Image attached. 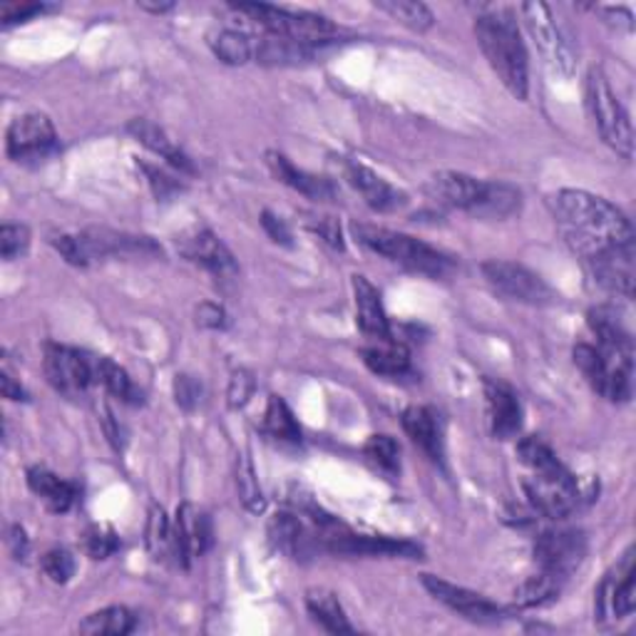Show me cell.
Instances as JSON below:
<instances>
[{
  "mask_svg": "<svg viewBox=\"0 0 636 636\" xmlns=\"http://www.w3.org/2000/svg\"><path fill=\"white\" fill-rule=\"evenodd\" d=\"M8 547H10V552H13L15 560H25V556H28L30 542H28V537H25V530L20 524H13L8 530Z\"/></svg>",
  "mask_w": 636,
  "mask_h": 636,
  "instance_id": "52",
  "label": "cell"
},
{
  "mask_svg": "<svg viewBox=\"0 0 636 636\" xmlns=\"http://www.w3.org/2000/svg\"><path fill=\"white\" fill-rule=\"evenodd\" d=\"M179 252H182L189 262L206 268L209 274L216 278H232L236 276V262L234 254L229 252L226 244L209 229H192V232L179 239Z\"/></svg>",
  "mask_w": 636,
  "mask_h": 636,
  "instance_id": "19",
  "label": "cell"
},
{
  "mask_svg": "<svg viewBox=\"0 0 636 636\" xmlns=\"http://www.w3.org/2000/svg\"><path fill=\"white\" fill-rule=\"evenodd\" d=\"M562 586H564V582L554 580V576H550V574L537 572L534 576H530V580H524L520 586H517L515 604L524 606V610H530V606L550 604L562 594Z\"/></svg>",
  "mask_w": 636,
  "mask_h": 636,
  "instance_id": "38",
  "label": "cell"
},
{
  "mask_svg": "<svg viewBox=\"0 0 636 636\" xmlns=\"http://www.w3.org/2000/svg\"><path fill=\"white\" fill-rule=\"evenodd\" d=\"M262 226L266 229V234L272 236L274 244H282V246H294V236H292V229L284 222L282 216H276L272 212H262Z\"/></svg>",
  "mask_w": 636,
  "mask_h": 636,
  "instance_id": "51",
  "label": "cell"
},
{
  "mask_svg": "<svg viewBox=\"0 0 636 636\" xmlns=\"http://www.w3.org/2000/svg\"><path fill=\"white\" fill-rule=\"evenodd\" d=\"M139 167H142L145 174L149 177V184H152V192L157 199H169L172 194L182 192V184H179L174 177H169L167 172H162V169H157L147 162H142Z\"/></svg>",
  "mask_w": 636,
  "mask_h": 636,
  "instance_id": "48",
  "label": "cell"
},
{
  "mask_svg": "<svg viewBox=\"0 0 636 636\" xmlns=\"http://www.w3.org/2000/svg\"><path fill=\"white\" fill-rule=\"evenodd\" d=\"M403 431L407 437L421 447V451L431 457L433 463L441 465L445 447H443V425H441V415H437L433 407L427 405H411L403 411Z\"/></svg>",
  "mask_w": 636,
  "mask_h": 636,
  "instance_id": "24",
  "label": "cell"
},
{
  "mask_svg": "<svg viewBox=\"0 0 636 636\" xmlns=\"http://www.w3.org/2000/svg\"><path fill=\"white\" fill-rule=\"evenodd\" d=\"M574 363L596 393L626 403L634 391V346H574Z\"/></svg>",
  "mask_w": 636,
  "mask_h": 636,
  "instance_id": "4",
  "label": "cell"
},
{
  "mask_svg": "<svg viewBox=\"0 0 636 636\" xmlns=\"http://www.w3.org/2000/svg\"><path fill=\"white\" fill-rule=\"evenodd\" d=\"M197 326L209 328V331H224L229 326V316L219 304L204 301L197 306Z\"/></svg>",
  "mask_w": 636,
  "mask_h": 636,
  "instance_id": "50",
  "label": "cell"
},
{
  "mask_svg": "<svg viewBox=\"0 0 636 636\" xmlns=\"http://www.w3.org/2000/svg\"><path fill=\"white\" fill-rule=\"evenodd\" d=\"M483 276L497 294L527 306H550L556 301L552 286L530 268L505 258H490L483 264Z\"/></svg>",
  "mask_w": 636,
  "mask_h": 636,
  "instance_id": "10",
  "label": "cell"
},
{
  "mask_svg": "<svg viewBox=\"0 0 636 636\" xmlns=\"http://www.w3.org/2000/svg\"><path fill=\"white\" fill-rule=\"evenodd\" d=\"M361 356L363 363L371 368L375 375L403 378L405 373H411V351H407L395 336L378 338V341L363 348Z\"/></svg>",
  "mask_w": 636,
  "mask_h": 636,
  "instance_id": "27",
  "label": "cell"
},
{
  "mask_svg": "<svg viewBox=\"0 0 636 636\" xmlns=\"http://www.w3.org/2000/svg\"><path fill=\"white\" fill-rule=\"evenodd\" d=\"M43 365L50 385L65 398H80L95 383V358L60 343H45Z\"/></svg>",
  "mask_w": 636,
  "mask_h": 636,
  "instance_id": "13",
  "label": "cell"
},
{
  "mask_svg": "<svg viewBox=\"0 0 636 636\" xmlns=\"http://www.w3.org/2000/svg\"><path fill=\"white\" fill-rule=\"evenodd\" d=\"M475 38L502 85L517 99H527L530 95V60H527V47L515 10L492 8L477 15Z\"/></svg>",
  "mask_w": 636,
  "mask_h": 636,
  "instance_id": "2",
  "label": "cell"
},
{
  "mask_svg": "<svg viewBox=\"0 0 636 636\" xmlns=\"http://www.w3.org/2000/svg\"><path fill=\"white\" fill-rule=\"evenodd\" d=\"M351 284L356 296V324L363 331V336L371 338V341H378V338H391L393 331L391 324H388L381 292H378L363 274H353Z\"/></svg>",
  "mask_w": 636,
  "mask_h": 636,
  "instance_id": "23",
  "label": "cell"
},
{
  "mask_svg": "<svg viewBox=\"0 0 636 636\" xmlns=\"http://www.w3.org/2000/svg\"><path fill=\"white\" fill-rule=\"evenodd\" d=\"M209 47L214 50V55L226 65H244L254 57L252 38L236 30H219V33L209 35Z\"/></svg>",
  "mask_w": 636,
  "mask_h": 636,
  "instance_id": "35",
  "label": "cell"
},
{
  "mask_svg": "<svg viewBox=\"0 0 636 636\" xmlns=\"http://www.w3.org/2000/svg\"><path fill=\"white\" fill-rule=\"evenodd\" d=\"M8 157L15 162H40L57 152V132L43 113L18 115L6 135Z\"/></svg>",
  "mask_w": 636,
  "mask_h": 636,
  "instance_id": "15",
  "label": "cell"
},
{
  "mask_svg": "<svg viewBox=\"0 0 636 636\" xmlns=\"http://www.w3.org/2000/svg\"><path fill=\"white\" fill-rule=\"evenodd\" d=\"M363 453L368 460L381 467V470L385 473L401 470V447H398L395 437L391 435H383V433L371 435L363 445Z\"/></svg>",
  "mask_w": 636,
  "mask_h": 636,
  "instance_id": "40",
  "label": "cell"
},
{
  "mask_svg": "<svg viewBox=\"0 0 636 636\" xmlns=\"http://www.w3.org/2000/svg\"><path fill=\"white\" fill-rule=\"evenodd\" d=\"M236 492L239 500L252 515H262L266 510V497L262 485H258V477L254 470L252 457L242 453L236 457Z\"/></svg>",
  "mask_w": 636,
  "mask_h": 636,
  "instance_id": "37",
  "label": "cell"
},
{
  "mask_svg": "<svg viewBox=\"0 0 636 636\" xmlns=\"http://www.w3.org/2000/svg\"><path fill=\"white\" fill-rule=\"evenodd\" d=\"M268 540L276 547L278 552L292 556V560H301L308 552L314 550L316 532L311 534L292 512H278L268 522Z\"/></svg>",
  "mask_w": 636,
  "mask_h": 636,
  "instance_id": "25",
  "label": "cell"
},
{
  "mask_svg": "<svg viewBox=\"0 0 636 636\" xmlns=\"http://www.w3.org/2000/svg\"><path fill=\"white\" fill-rule=\"evenodd\" d=\"M520 204H522L520 189L507 184V182H487L485 197H483L480 209H477L475 216L507 219V216H512L517 209H520Z\"/></svg>",
  "mask_w": 636,
  "mask_h": 636,
  "instance_id": "34",
  "label": "cell"
},
{
  "mask_svg": "<svg viewBox=\"0 0 636 636\" xmlns=\"http://www.w3.org/2000/svg\"><path fill=\"white\" fill-rule=\"evenodd\" d=\"M40 570H43V574L50 582L67 584L75 574V556L57 547V550H50L43 554V560H40Z\"/></svg>",
  "mask_w": 636,
  "mask_h": 636,
  "instance_id": "43",
  "label": "cell"
},
{
  "mask_svg": "<svg viewBox=\"0 0 636 636\" xmlns=\"http://www.w3.org/2000/svg\"><path fill=\"white\" fill-rule=\"evenodd\" d=\"M0 388H3V398H8V401H28V393L23 391V385L15 383V378L8 371V368L0 371Z\"/></svg>",
  "mask_w": 636,
  "mask_h": 636,
  "instance_id": "53",
  "label": "cell"
},
{
  "mask_svg": "<svg viewBox=\"0 0 636 636\" xmlns=\"http://www.w3.org/2000/svg\"><path fill=\"white\" fill-rule=\"evenodd\" d=\"M127 132L132 135L137 142H142L149 152H155L165 159V162L172 165L174 169L184 174H194V165L192 159H189L182 149L174 145V139H169L167 132L162 127H157L155 123H149V119H132V123L127 125Z\"/></svg>",
  "mask_w": 636,
  "mask_h": 636,
  "instance_id": "26",
  "label": "cell"
},
{
  "mask_svg": "<svg viewBox=\"0 0 636 636\" xmlns=\"http://www.w3.org/2000/svg\"><path fill=\"white\" fill-rule=\"evenodd\" d=\"M95 383H103L109 395H115L117 401L137 405L142 403V393L137 391L132 378L127 375L123 365H117L109 358H95Z\"/></svg>",
  "mask_w": 636,
  "mask_h": 636,
  "instance_id": "32",
  "label": "cell"
},
{
  "mask_svg": "<svg viewBox=\"0 0 636 636\" xmlns=\"http://www.w3.org/2000/svg\"><path fill=\"white\" fill-rule=\"evenodd\" d=\"M378 10H383V13L398 20L401 25L415 30V33H425L435 23L433 10L425 3H415V0H383V3H378Z\"/></svg>",
  "mask_w": 636,
  "mask_h": 636,
  "instance_id": "39",
  "label": "cell"
},
{
  "mask_svg": "<svg viewBox=\"0 0 636 636\" xmlns=\"http://www.w3.org/2000/svg\"><path fill=\"white\" fill-rule=\"evenodd\" d=\"M142 10H149V13H167V10H172V3H139Z\"/></svg>",
  "mask_w": 636,
  "mask_h": 636,
  "instance_id": "54",
  "label": "cell"
},
{
  "mask_svg": "<svg viewBox=\"0 0 636 636\" xmlns=\"http://www.w3.org/2000/svg\"><path fill=\"white\" fill-rule=\"evenodd\" d=\"M343 174L348 179V184H351L358 194L363 197V202L375 209V212H395V209L405 206L407 197L401 192V189H395L393 184H388L383 177H378L371 167H365L361 162H346L343 167Z\"/></svg>",
  "mask_w": 636,
  "mask_h": 636,
  "instance_id": "21",
  "label": "cell"
},
{
  "mask_svg": "<svg viewBox=\"0 0 636 636\" xmlns=\"http://www.w3.org/2000/svg\"><path fill=\"white\" fill-rule=\"evenodd\" d=\"M174 401L179 407H184V411H194L199 401H202V383H199L194 375L179 373L174 378Z\"/></svg>",
  "mask_w": 636,
  "mask_h": 636,
  "instance_id": "46",
  "label": "cell"
},
{
  "mask_svg": "<svg viewBox=\"0 0 636 636\" xmlns=\"http://www.w3.org/2000/svg\"><path fill=\"white\" fill-rule=\"evenodd\" d=\"M45 10L47 8L43 3H3L0 6V20H3V25L25 23V20L45 13Z\"/></svg>",
  "mask_w": 636,
  "mask_h": 636,
  "instance_id": "49",
  "label": "cell"
},
{
  "mask_svg": "<svg viewBox=\"0 0 636 636\" xmlns=\"http://www.w3.org/2000/svg\"><path fill=\"white\" fill-rule=\"evenodd\" d=\"M147 550L157 562H167L174 556V537H172V522L167 520L165 510L159 505L149 507L147 517Z\"/></svg>",
  "mask_w": 636,
  "mask_h": 636,
  "instance_id": "36",
  "label": "cell"
},
{
  "mask_svg": "<svg viewBox=\"0 0 636 636\" xmlns=\"http://www.w3.org/2000/svg\"><path fill=\"white\" fill-rule=\"evenodd\" d=\"M306 226L311 229L314 234L321 236L328 246L338 248V252H341V248L346 246V244H343L341 226H338V222H336L333 216H311V219H308V222H306Z\"/></svg>",
  "mask_w": 636,
  "mask_h": 636,
  "instance_id": "47",
  "label": "cell"
},
{
  "mask_svg": "<svg viewBox=\"0 0 636 636\" xmlns=\"http://www.w3.org/2000/svg\"><path fill=\"white\" fill-rule=\"evenodd\" d=\"M517 457H520V463L527 467V470L534 473V470H544V467H552L560 460H556V455L550 445H547L542 437L537 435H527L522 437L520 443H517Z\"/></svg>",
  "mask_w": 636,
  "mask_h": 636,
  "instance_id": "41",
  "label": "cell"
},
{
  "mask_svg": "<svg viewBox=\"0 0 636 636\" xmlns=\"http://www.w3.org/2000/svg\"><path fill=\"white\" fill-rule=\"evenodd\" d=\"M586 318H590V328L596 336V346H634L632 331L614 306H594Z\"/></svg>",
  "mask_w": 636,
  "mask_h": 636,
  "instance_id": "31",
  "label": "cell"
},
{
  "mask_svg": "<svg viewBox=\"0 0 636 636\" xmlns=\"http://www.w3.org/2000/svg\"><path fill=\"white\" fill-rule=\"evenodd\" d=\"M174 537V562L189 570L197 556H202L212 547V520L197 505L184 502L179 505L172 522Z\"/></svg>",
  "mask_w": 636,
  "mask_h": 636,
  "instance_id": "17",
  "label": "cell"
},
{
  "mask_svg": "<svg viewBox=\"0 0 636 636\" xmlns=\"http://www.w3.org/2000/svg\"><path fill=\"white\" fill-rule=\"evenodd\" d=\"M636 610V586H634V550L616 562L594 594V619L600 624H616L632 616Z\"/></svg>",
  "mask_w": 636,
  "mask_h": 636,
  "instance_id": "12",
  "label": "cell"
},
{
  "mask_svg": "<svg viewBox=\"0 0 636 636\" xmlns=\"http://www.w3.org/2000/svg\"><path fill=\"white\" fill-rule=\"evenodd\" d=\"M264 431L272 435L276 443H288V445L301 443V427H298L292 407H288L284 398H278V395L268 398L266 413H264Z\"/></svg>",
  "mask_w": 636,
  "mask_h": 636,
  "instance_id": "33",
  "label": "cell"
},
{
  "mask_svg": "<svg viewBox=\"0 0 636 636\" xmlns=\"http://www.w3.org/2000/svg\"><path fill=\"white\" fill-rule=\"evenodd\" d=\"M75 244H77V266H87L89 262H97V258H113V256L147 258L162 254V246H159L155 239L115 232V229L105 226H89L85 232L75 234Z\"/></svg>",
  "mask_w": 636,
  "mask_h": 636,
  "instance_id": "11",
  "label": "cell"
},
{
  "mask_svg": "<svg viewBox=\"0 0 636 636\" xmlns=\"http://www.w3.org/2000/svg\"><path fill=\"white\" fill-rule=\"evenodd\" d=\"M137 616L127 610V606H107L95 614H87L80 622L77 632L87 636H125L135 632Z\"/></svg>",
  "mask_w": 636,
  "mask_h": 636,
  "instance_id": "30",
  "label": "cell"
},
{
  "mask_svg": "<svg viewBox=\"0 0 636 636\" xmlns=\"http://www.w3.org/2000/svg\"><path fill=\"white\" fill-rule=\"evenodd\" d=\"M485 189H487L485 179H477L465 172H437L427 179L425 184V192L433 202H437L441 206L460 209V212H467L473 216L477 214V209H480Z\"/></svg>",
  "mask_w": 636,
  "mask_h": 636,
  "instance_id": "18",
  "label": "cell"
},
{
  "mask_svg": "<svg viewBox=\"0 0 636 636\" xmlns=\"http://www.w3.org/2000/svg\"><path fill=\"white\" fill-rule=\"evenodd\" d=\"M28 487L45 502L50 512L57 515L67 512L77 500V487L73 483L63 480V477H57L55 473H50L47 467L40 465L28 470Z\"/></svg>",
  "mask_w": 636,
  "mask_h": 636,
  "instance_id": "28",
  "label": "cell"
},
{
  "mask_svg": "<svg viewBox=\"0 0 636 636\" xmlns=\"http://www.w3.org/2000/svg\"><path fill=\"white\" fill-rule=\"evenodd\" d=\"M30 246V232L23 224H3L0 229V254H3L6 262H13L20 258Z\"/></svg>",
  "mask_w": 636,
  "mask_h": 636,
  "instance_id": "44",
  "label": "cell"
},
{
  "mask_svg": "<svg viewBox=\"0 0 636 636\" xmlns=\"http://www.w3.org/2000/svg\"><path fill=\"white\" fill-rule=\"evenodd\" d=\"M256 391V378L252 371H246V368H239V371L232 373V381H229L226 388V403L229 407H244L248 401H252V395Z\"/></svg>",
  "mask_w": 636,
  "mask_h": 636,
  "instance_id": "45",
  "label": "cell"
},
{
  "mask_svg": "<svg viewBox=\"0 0 636 636\" xmlns=\"http://www.w3.org/2000/svg\"><path fill=\"white\" fill-rule=\"evenodd\" d=\"M234 10L236 13L252 18V23L264 28L266 35L294 40V43L321 45L338 33V28L331 23V20L324 15H316V13H304V10H298L296 13V10L264 6V3L234 6Z\"/></svg>",
  "mask_w": 636,
  "mask_h": 636,
  "instance_id": "6",
  "label": "cell"
},
{
  "mask_svg": "<svg viewBox=\"0 0 636 636\" xmlns=\"http://www.w3.org/2000/svg\"><path fill=\"white\" fill-rule=\"evenodd\" d=\"M83 550L93 560H107L119 550V537L109 524H89L83 534Z\"/></svg>",
  "mask_w": 636,
  "mask_h": 636,
  "instance_id": "42",
  "label": "cell"
},
{
  "mask_svg": "<svg viewBox=\"0 0 636 636\" xmlns=\"http://www.w3.org/2000/svg\"><path fill=\"white\" fill-rule=\"evenodd\" d=\"M522 487L532 510L542 517H550V520H564L582 502L580 483L562 463L530 473L524 477Z\"/></svg>",
  "mask_w": 636,
  "mask_h": 636,
  "instance_id": "8",
  "label": "cell"
},
{
  "mask_svg": "<svg viewBox=\"0 0 636 636\" xmlns=\"http://www.w3.org/2000/svg\"><path fill=\"white\" fill-rule=\"evenodd\" d=\"M550 206L564 242L584 258L586 266L634 248V226L610 199L584 189H560L550 199Z\"/></svg>",
  "mask_w": 636,
  "mask_h": 636,
  "instance_id": "1",
  "label": "cell"
},
{
  "mask_svg": "<svg viewBox=\"0 0 636 636\" xmlns=\"http://www.w3.org/2000/svg\"><path fill=\"white\" fill-rule=\"evenodd\" d=\"M517 10H520L527 33L534 40V45L542 53L544 63L550 65L556 75L572 77L576 67L574 45L570 43V38H566L560 23L554 20L550 6L522 3Z\"/></svg>",
  "mask_w": 636,
  "mask_h": 636,
  "instance_id": "9",
  "label": "cell"
},
{
  "mask_svg": "<svg viewBox=\"0 0 636 636\" xmlns=\"http://www.w3.org/2000/svg\"><path fill=\"white\" fill-rule=\"evenodd\" d=\"M306 606L314 619L331 634H353V624L348 622L338 596L328 590H311L306 594Z\"/></svg>",
  "mask_w": 636,
  "mask_h": 636,
  "instance_id": "29",
  "label": "cell"
},
{
  "mask_svg": "<svg viewBox=\"0 0 636 636\" xmlns=\"http://www.w3.org/2000/svg\"><path fill=\"white\" fill-rule=\"evenodd\" d=\"M586 105H590L596 132L624 159L634 157V129L622 99L616 97L610 77L602 67H592L586 75Z\"/></svg>",
  "mask_w": 636,
  "mask_h": 636,
  "instance_id": "5",
  "label": "cell"
},
{
  "mask_svg": "<svg viewBox=\"0 0 636 636\" xmlns=\"http://www.w3.org/2000/svg\"><path fill=\"white\" fill-rule=\"evenodd\" d=\"M586 556V537L580 530H547L534 540V562L542 574L566 582Z\"/></svg>",
  "mask_w": 636,
  "mask_h": 636,
  "instance_id": "14",
  "label": "cell"
},
{
  "mask_svg": "<svg viewBox=\"0 0 636 636\" xmlns=\"http://www.w3.org/2000/svg\"><path fill=\"white\" fill-rule=\"evenodd\" d=\"M353 236L358 244L371 248L373 254L391 258L393 264L405 266L407 272L431 278H445L455 268L451 256L437 252V248L421 242V239L393 232V229L373 224H353Z\"/></svg>",
  "mask_w": 636,
  "mask_h": 636,
  "instance_id": "3",
  "label": "cell"
},
{
  "mask_svg": "<svg viewBox=\"0 0 636 636\" xmlns=\"http://www.w3.org/2000/svg\"><path fill=\"white\" fill-rule=\"evenodd\" d=\"M485 401L487 421L497 441H510L522 427V405L520 398L510 385L495 378H485Z\"/></svg>",
  "mask_w": 636,
  "mask_h": 636,
  "instance_id": "20",
  "label": "cell"
},
{
  "mask_svg": "<svg viewBox=\"0 0 636 636\" xmlns=\"http://www.w3.org/2000/svg\"><path fill=\"white\" fill-rule=\"evenodd\" d=\"M266 165L278 182L296 189V192L314 199V202H333L336 199V187L331 179L311 174L306 172V169H298L292 159L282 152H274V149L272 152H266Z\"/></svg>",
  "mask_w": 636,
  "mask_h": 636,
  "instance_id": "22",
  "label": "cell"
},
{
  "mask_svg": "<svg viewBox=\"0 0 636 636\" xmlns=\"http://www.w3.org/2000/svg\"><path fill=\"white\" fill-rule=\"evenodd\" d=\"M423 586L433 594V600L445 604L447 610L457 612L467 622L500 624L502 619H507V614H510L505 610V606L495 604L492 600H487V596L477 594L473 590H465V586H457L453 582H447V580H443V576L423 574Z\"/></svg>",
  "mask_w": 636,
  "mask_h": 636,
  "instance_id": "16",
  "label": "cell"
},
{
  "mask_svg": "<svg viewBox=\"0 0 636 636\" xmlns=\"http://www.w3.org/2000/svg\"><path fill=\"white\" fill-rule=\"evenodd\" d=\"M316 527V542L326 552L338 556H388V560H417L423 554V547L411 540H393V537L375 534H356L346 530L333 517H326Z\"/></svg>",
  "mask_w": 636,
  "mask_h": 636,
  "instance_id": "7",
  "label": "cell"
}]
</instances>
